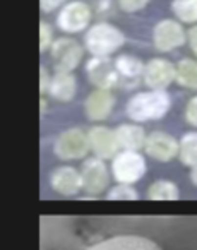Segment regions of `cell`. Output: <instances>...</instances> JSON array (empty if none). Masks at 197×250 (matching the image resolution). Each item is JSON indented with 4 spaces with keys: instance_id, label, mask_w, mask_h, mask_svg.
Segmentation results:
<instances>
[{
    "instance_id": "obj_11",
    "label": "cell",
    "mask_w": 197,
    "mask_h": 250,
    "mask_svg": "<svg viewBox=\"0 0 197 250\" xmlns=\"http://www.w3.org/2000/svg\"><path fill=\"white\" fill-rule=\"evenodd\" d=\"M176 81V67L170 60L153 59L144 69V83L151 89H166Z\"/></svg>"
},
{
    "instance_id": "obj_22",
    "label": "cell",
    "mask_w": 197,
    "mask_h": 250,
    "mask_svg": "<svg viewBox=\"0 0 197 250\" xmlns=\"http://www.w3.org/2000/svg\"><path fill=\"white\" fill-rule=\"evenodd\" d=\"M172 11L182 22L197 24V0H172Z\"/></svg>"
},
{
    "instance_id": "obj_4",
    "label": "cell",
    "mask_w": 197,
    "mask_h": 250,
    "mask_svg": "<svg viewBox=\"0 0 197 250\" xmlns=\"http://www.w3.org/2000/svg\"><path fill=\"white\" fill-rule=\"evenodd\" d=\"M111 173L118 184H135L146 173V160L137 151L118 153L111 161Z\"/></svg>"
},
{
    "instance_id": "obj_24",
    "label": "cell",
    "mask_w": 197,
    "mask_h": 250,
    "mask_svg": "<svg viewBox=\"0 0 197 250\" xmlns=\"http://www.w3.org/2000/svg\"><path fill=\"white\" fill-rule=\"evenodd\" d=\"M53 31H52V26L48 22L42 21L40 22V52H46L48 48H52L53 45Z\"/></svg>"
},
{
    "instance_id": "obj_18",
    "label": "cell",
    "mask_w": 197,
    "mask_h": 250,
    "mask_svg": "<svg viewBox=\"0 0 197 250\" xmlns=\"http://www.w3.org/2000/svg\"><path fill=\"white\" fill-rule=\"evenodd\" d=\"M117 139L118 144L124 151H139L146 146V136L144 129L139 127V125H132V124H122L117 130Z\"/></svg>"
},
{
    "instance_id": "obj_9",
    "label": "cell",
    "mask_w": 197,
    "mask_h": 250,
    "mask_svg": "<svg viewBox=\"0 0 197 250\" xmlns=\"http://www.w3.org/2000/svg\"><path fill=\"white\" fill-rule=\"evenodd\" d=\"M81 177H83V190L91 197H94V195L105 192L108 185L107 165L98 156L89 158L84 161L83 168H81Z\"/></svg>"
},
{
    "instance_id": "obj_13",
    "label": "cell",
    "mask_w": 197,
    "mask_h": 250,
    "mask_svg": "<svg viewBox=\"0 0 197 250\" xmlns=\"http://www.w3.org/2000/svg\"><path fill=\"white\" fill-rule=\"evenodd\" d=\"M148 156H151L156 161H172L175 156H178V143L175 141V137L170 136L161 130L151 132L146 139L144 146Z\"/></svg>"
},
{
    "instance_id": "obj_23",
    "label": "cell",
    "mask_w": 197,
    "mask_h": 250,
    "mask_svg": "<svg viewBox=\"0 0 197 250\" xmlns=\"http://www.w3.org/2000/svg\"><path fill=\"white\" fill-rule=\"evenodd\" d=\"M107 199L110 201H135L139 199V194L131 184H117L108 190Z\"/></svg>"
},
{
    "instance_id": "obj_30",
    "label": "cell",
    "mask_w": 197,
    "mask_h": 250,
    "mask_svg": "<svg viewBox=\"0 0 197 250\" xmlns=\"http://www.w3.org/2000/svg\"><path fill=\"white\" fill-rule=\"evenodd\" d=\"M190 180H192L194 185H197V165L192 167V170H190Z\"/></svg>"
},
{
    "instance_id": "obj_2",
    "label": "cell",
    "mask_w": 197,
    "mask_h": 250,
    "mask_svg": "<svg viewBox=\"0 0 197 250\" xmlns=\"http://www.w3.org/2000/svg\"><path fill=\"white\" fill-rule=\"evenodd\" d=\"M84 43H86L88 52L93 57H110L125 43V36L113 24L98 22L88 29Z\"/></svg>"
},
{
    "instance_id": "obj_25",
    "label": "cell",
    "mask_w": 197,
    "mask_h": 250,
    "mask_svg": "<svg viewBox=\"0 0 197 250\" xmlns=\"http://www.w3.org/2000/svg\"><path fill=\"white\" fill-rule=\"evenodd\" d=\"M149 4V0H118L122 11L125 12H139Z\"/></svg>"
},
{
    "instance_id": "obj_7",
    "label": "cell",
    "mask_w": 197,
    "mask_h": 250,
    "mask_svg": "<svg viewBox=\"0 0 197 250\" xmlns=\"http://www.w3.org/2000/svg\"><path fill=\"white\" fill-rule=\"evenodd\" d=\"M86 74L91 84L98 89H111L117 84H120L115 60H110L108 57H93L86 63Z\"/></svg>"
},
{
    "instance_id": "obj_17",
    "label": "cell",
    "mask_w": 197,
    "mask_h": 250,
    "mask_svg": "<svg viewBox=\"0 0 197 250\" xmlns=\"http://www.w3.org/2000/svg\"><path fill=\"white\" fill-rule=\"evenodd\" d=\"M115 65H117L118 76H120V83L127 84V86H135L141 77H144L146 65L132 55H120L115 59Z\"/></svg>"
},
{
    "instance_id": "obj_21",
    "label": "cell",
    "mask_w": 197,
    "mask_h": 250,
    "mask_svg": "<svg viewBox=\"0 0 197 250\" xmlns=\"http://www.w3.org/2000/svg\"><path fill=\"white\" fill-rule=\"evenodd\" d=\"M178 158L185 167L197 165V132H187L178 143Z\"/></svg>"
},
{
    "instance_id": "obj_10",
    "label": "cell",
    "mask_w": 197,
    "mask_h": 250,
    "mask_svg": "<svg viewBox=\"0 0 197 250\" xmlns=\"http://www.w3.org/2000/svg\"><path fill=\"white\" fill-rule=\"evenodd\" d=\"M88 136H89V146L94 156L101 158V160H110L118 154L120 144H118L115 130L103 127V125H96L88 132Z\"/></svg>"
},
{
    "instance_id": "obj_14",
    "label": "cell",
    "mask_w": 197,
    "mask_h": 250,
    "mask_svg": "<svg viewBox=\"0 0 197 250\" xmlns=\"http://www.w3.org/2000/svg\"><path fill=\"white\" fill-rule=\"evenodd\" d=\"M86 250H163L158 243L144 236L135 235H120L111 238L101 240L94 245L88 247Z\"/></svg>"
},
{
    "instance_id": "obj_5",
    "label": "cell",
    "mask_w": 197,
    "mask_h": 250,
    "mask_svg": "<svg viewBox=\"0 0 197 250\" xmlns=\"http://www.w3.org/2000/svg\"><path fill=\"white\" fill-rule=\"evenodd\" d=\"M187 42V33L182 24L173 19H163L154 26L153 31V43L158 52H172L175 48L183 46Z\"/></svg>"
},
{
    "instance_id": "obj_27",
    "label": "cell",
    "mask_w": 197,
    "mask_h": 250,
    "mask_svg": "<svg viewBox=\"0 0 197 250\" xmlns=\"http://www.w3.org/2000/svg\"><path fill=\"white\" fill-rule=\"evenodd\" d=\"M50 83H52V76H48L46 67H42V69H40V91H42V94L48 93Z\"/></svg>"
},
{
    "instance_id": "obj_3",
    "label": "cell",
    "mask_w": 197,
    "mask_h": 250,
    "mask_svg": "<svg viewBox=\"0 0 197 250\" xmlns=\"http://www.w3.org/2000/svg\"><path fill=\"white\" fill-rule=\"evenodd\" d=\"M89 136L84 132L83 129H67L57 137L55 144H53V151L55 154L64 161H72L81 160L89 153Z\"/></svg>"
},
{
    "instance_id": "obj_15",
    "label": "cell",
    "mask_w": 197,
    "mask_h": 250,
    "mask_svg": "<svg viewBox=\"0 0 197 250\" xmlns=\"http://www.w3.org/2000/svg\"><path fill=\"white\" fill-rule=\"evenodd\" d=\"M115 108V96L110 89H96L86 98L84 111L86 117L93 122L107 120Z\"/></svg>"
},
{
    "instance_id": "obj_19",
    "label": "cell",
    "mask_w": 197,
    "mask_h": 250,
    "mask_svg": "<svg viewBox=\"0 0 197 250\" xmlns=\"http://www.w3.org/2000/svg\"><path fill=\"white\" fill-rule=\"evenodd\" d=\"M146 197L151 201H176L180 197L178 187L170 180H156L149 185Z\"/></svg>"
},
{
    "instance_id": "obj_28",
    "label": "cell",
    "mask_w": 197,
    "mask_h": 250,
    "mask_svg": "<svg viewBox=\"0 0 197 250\" xmlns=\"http://www.w3.org/2000/svg\"><path fill=\"white\" fill-rule=\"evenodd\" d=\"M66 0H40V7L43 12H53L55 9H59Z\"/></svg>"
},
{
    "instance_id": "obj_8",
    "label": "cell",
    "mask_w": 197,
    "mask_h": 250,
    "mask_svg": "<svg viewBox=\"0 0 197 250\" xmlns=\"http://www.w3.org/2000/svg\"><path fill=\"white\" fill-rule=\"evenodd\" d=\"M93 18V11L84 2H69L57 16V26L66 33H79L86 29Z\"/></svg>"
},
{
    "instance_id": "obj_16",
    "label": "cell",
    "mask_w": 197,
    "mask_h": 250,
    "mask_svg": "<svg viewBox=\"0 0 197 250\" xmlns=\"http://www.w3.org/2000/svg\"><path fill=\"white\" fill-rule=\"evenodd\" d=\"M77 93V79L72 72H57L48 86V94L57 101H72Z\"/></svg>"
},
{
    "instance_id": "obj_1",
    "label": "cell",
    "mask_w": 197,
    "mask_h": 250,
    "mask_svg": "<svg viewBox=\"0 0 197 250\" xmlns=\"http://www.w3.org/2000/svg\"><path fill=\"white\" fill-rule=\"evenodd\" d=\"M172 100L166 89H151L137 93L127 101V117L134 122L159 120L170 111Z\"/></svg>"
},
{
    "instance_id": "obj_12",
    "label": "cell",
    "mask_w": 197,
    "mask_h": 250,
    "mask_svg": "<svg viewBox=\"0 0 197 250\" xmlns=\"http://www.w3.org/2000/svg\"><path fill=\"white\" fill-rule=\"evenodd\" d=\"M50 185L57 194L64 197H74L83 190V177L81 171L72 167H57L50 173Z\"/></svg>"
},
{
    "instance_id": "obj_26",
    "label": "cell",
    "mask_w": 197,
    "mask_h": 250,
    "mask_svg": "<svg viewBox=\"0 0 197 250\" xmlns=\"http://www.w3.org/2000/svg\"><path fill=\"white\" fill-rule=\"evenodd\" d=\"M185 120L189 122L192 127H197V96L190 98L189 103L185 106Z\"/></svg>"
},
{
    "instance_id": "obj_31",
    "label": "cell",
    "mask_w": 197,
    "mask_h": 250,
    "mask_svg": "<svg viewBox=\"0 0 197 250\" xmlns=\"http://www.w3.org/2000/svg\"><path fill=\"white\" fill-rule=\"evenodd\" d=\"M46 111V101H45V98H42V115Z\"/></svg>"
},
{
    "instance_id": "obj_6",
    "label": "cell",
    "mask_w": 197,
    "mask_h": 250,
    "mask_svg": "<svg viewBox=\"0 0 197 250\" xmlns=\"http://www.w3.org/2000/svg\"><path fill=\"white\" fill-rule=\"evenodd\" d=\"M52 62L57 72H72L79 67L83 48L72 38H59L52 45Z\"/></svg>"
},
{
    "instance_id": "obj_29",
    "label": "cell",
    "mask_w": 197,
    "mask_h": 250,
    "mask_svg": "<svg viewBox=\"0 0 197 250\" xmlns=\"http://www.w3.org/2000/svg\"><path fill=\"white\" fill-rule=\"evenodd\" d=\"M187 40H189V45H190V48H192L194 55L197 57V24H194L192 28L189 29Z\"/></svg>"
},
{
    "instance_id": "obj_20",
    "label": "cell",
    "mask_w": 197,
    "mask_h": 250,
    "mask_svg": "<svg viewBox=\"0 0 197 250\" xmlns=\"http://www.w3.org/2000/svg\"><path fill=\"white\" fill-rule=\"evenodd\" d=\"M176 83L189 89H197V60L183 59L176 63Z\"/></svg>"
}]
</instances>
